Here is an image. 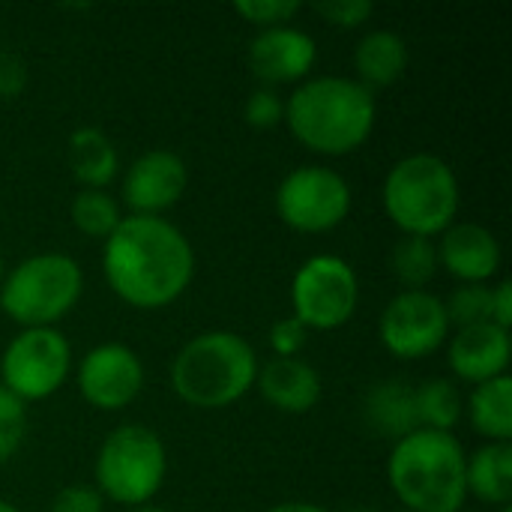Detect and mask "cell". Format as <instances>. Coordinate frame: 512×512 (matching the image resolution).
Wrapping results in <instances>:
<instances>
[{
	"mask_svg": "<svg viewBox=\"0 0 512 512\" xmlns=\"http://www.w3.org/2000/svg\"><path fill=\"white\" fill-rule=\"evenodd\" d=\"M306 342H309V330H306L294 315L279 318V321L270 327V351H273L276 357H282V360L300 357L303 348H306Z\"/></svg>",
	"mask_w": 512,
	"mask_h": 512,
	"instance_id": "cell-30",
	"label": "cell"
},
{
	"mask_svg": "<svg viewBox=\"0 0 512 512\" xmlns=\"http://www.w3.org/2000/svg\"><path fill=\"white\" fill-rule=\"evenodd\" d=\"M381 204L402 237L435 240L459 216V177L447 159L435 153H411L387 171Z\"/></svg>",
	"mask_w": 512,
	"mask_h": 512,
	"instance_id": "cell-5",
	"label": "cell"
},
{
	"mask_svg": "<svg viewBox=\"0 0 512 512\" xmlns=\"http://www.w3.org/2000/svg\"><path fill=\"white\" fill-rule=\"evenodd\" d=\"M414 411L417 426L432 432H453L462 423L465 399L459 384L450 378H429L420 387H414Z\"/></svg>",
	"mask_w": 512,
	"mask_h": 512,
	"instance_id": "cell-23",
	"label": "cell"
},
{
	"mask_svg": "<svg viewBox=\"0 0 512 512\" xmlns=\"http://www.w3.org/2000/svg\"><path fill=\"white\" fill-rule=\"evenodd\" d=\"M351 512H375V510H363V507H360V510H351Z\"/></svg>",
	"mask_w": 512,
	"mask_h": 512,
	"instance_id": "cell-40",
	"label": "cell"
},
{
	"mask_svg": "<svg viewBox=\"0 0 512 512\" xmlns=\"http://www.w3.org/2000/svg\"><path fill=\"white\" fill-rule=\"evenodd\" d=\"M498 512H512V504H507V507H498Z\"/></svg>",
	"mask_w": 512,
	"mask_h": 512,
	"instance_id": "cell-39",
	"label": "cell"
},
{
	"mask_svg": "<svg viewBox=\"0 0 512 512\" xmlns=\"http://www.w3.org/2000/svg\"><path fill=\"white\" fill-rule=\"evenodd\" d=\"M255 387L261 399L282 414H309L324 393L318 369L300 357H273L270 363L258 366Z\"/></svg>",
	"mask_w": 512,
	"mask_h": 512,
	"instance_id": "cell-17",
	"label": "cell"
},
{
	"mask_svg": "<svg viewBox=\"0 0 512 512\" xmlns=\"http://www.w3.org/2000/svg\"><path fill=\"white\" fill-rule=\"evenodd\" d=\"M267 512H330L318 504H309V501H285V504H276L273 510Z\"/></svg>",
	"mask_w": 512,
	"mask_h": 512,
	"instance_id": "cell-35",
	"label": "cell"
},
{
	"mask_svg": "<svg viewBox=\"0 0 512 512\" xmlns=\"http://www.w3.org/2000/svg\"><path fill=\"white\" fill-rule=\"evenodd\" d=\"M438 246V267H444L459 285H489L501 270L498 237L477 222H453Z\"/></svg>",
	"mask_w": 512,
	"mask_h": 512,
	"instance_id": "cell-15",
	"label": "cell"
},
{
	"mask_svg": "<svg viewBox=\"0 0 512 512\" xmlns=\"http://www.w3.org/2000/svg\"><path fill=\"white\" fill-rule=\"evenodd\" d=\"M69 219L75 231L105 243L123 222V213H120V204L105 189H81L75 192L69 204Z\"/></svg>",
	"mask_w": 512,
	"mask_h": 512,
	"instance_id": "cell-25",
	"label": "cell"
},
{
	"mask_svg": "<svg viewBox=\"0 0 512 512\" xmlns=\"http://www.w3.org/2000/svg\"><path fill=\"white\" fill-rule=\"evenodd\" d=\"M450 369L465 384H486L507 375L510 366V330L495 324H477L456 330L447 348Z\"/></svg>",
	"mask_w": 512,
	"mask_h": 512,
	"instance_id": "cell-16",
	"label": "cell"
},
{
	"mask_svg": "<svg viewBox=\"0 0 512 512\" xmlns=\"http://www.w3.org/2000/svg\"><path fill=\"white\" fill-rule=\"evenodd\" d=\"M102 273L126 306L156 312L177 303L192 285L195 249L165 216H123L105 240Z\"/></svg>",
	"mask_w": 512,
	"mask_h": 512,
	"instance_id": "cell-1",
	"label": "cell"
},
{
	"mask_svg": "<svg viewBox=\"0 0 512 512\" xmlns=\"http://www.w3.org/2000/svg\"><path fill=\"white\" fill-rule=\"evenodd\" d=\"M105 498L93 486H66L51 501V512H102Z\"/></svg>",
	"mask_w": 512,
	"mask_h": 512,
	"instance_id": "cell-32",
	"label": "cell"
},
{
	"mask_svg": "<svg viewBox=\"0 0 512 512\" xmlns=\"http://www.w3.org/2000/svg\"><path fill=\"white\" fill-rule=\"evenodd\" d=\"M351 204V183L324 165H300L288 171L276 189V213L297 234H327L339 228Z\"/></svg>",
	"mask_w": 512,
	"mask_h": 512,
	"instance_id": "cell-10",
	"label": "cell"
},
{
	"mask_svg": "<svg viewBox=\"0 0 512 512\" xmlns=\"http://www.w3.org/2000/svg\"><path fill=\"white\" fill-rule=\"evenodd\" d=\"M390 270L402 291H426L438 273V246L426 237H402L390 252Z\"/></svg>",
	"mask_w": 512,
	"mask_h": 512,
	"instance_id": "cell-24",
	"label": "cell"
},
{
	"mask_svg": "<svg viewBox=\"0 0 512 512\" xmlns=\"http://www.w3.org/2000/svg\"><path fill=\"white\" fill-rule=\"evenodd\" d=\"M27 87V66L15 54L0 51V99H15Z\"/></svg>",
	"mask_w": 512,
	"mask_h": 512,
	"instance_id": "cell-33",
	"label": "cell"
},
{
	"mask_svg": "<svg viewBox=\"0 0 512 512\" xmlns=\"http://www.w3.org/2000/svg\"><path fill=\"white\" fill-rule=\"evenodd\" d=\"M303 6L297 0H240L234 3V12L255 24L258 30H270V27H282L291 24V18L300 12Z\"/></svg>",
	"mask_w": 512,
	"mask_h": 512,
	"instance_id": "cell-28",
	"label": "cell"
},
{
	"mask_svg": "<svg viewBox=\"0 0 512 512\" xmlns=\"http://www.w3.org/2000/svg\"><path fill=\"white\" fill-rule=\"evenodd\" d=\"M492 324H495V327H504V330H510V324H512V282L510 279H501V282L492 288Z\"/></svg>",
	"mask_w": 512,
	"mask_h": 512,
	"instance_id": "cell-34",
	"label": "cell"
},
{
	"mask_svg": "<svg viewBox=\"0 0 512 512\" xmlns=\"http://www.w3.org/2000/svg\"><path fill=\"white\" fill-rule=\"evenodd\" d=\"M402 512H405V510H402Z\"/></svg>",
	"mask_w": 512,
	"mask_h": 512,
	"instance_id": "cell-42",
	"label": "cell"
},
{
	"mask_svg": "<svg viewBox=\"0 0 512 512\" xmlns=\"http://www.w3.org/2000/svg\"><path fill=\"white\" fill-rule=\"evenodd\" d=\"M129 512H171V510H162V507H138V510H129Z\"/></svg>",
	"mask_w": 512,
	"mask_h": 512,
	"instance_id": "cell-36",
	"label": "cell"
},
{
	"mask_svg": "<svg viewBox=\"0 0 512 512\" xmlns=\"http://www.w3.org/2000/svg\"><path fill=\"white\" fill-rule=\"evenodd\" d=\"M255 348L234 330H207L189 339L171 363V390L180 402L219 411L240 402L258 378Z\"/></svg>",
	"mask_w": 512,
	"mask_h": 512,
	"instance_id": "cell-4",
	"label": "cell"
},
{
	"mask_svg": "<svg viewBox=\"0 0 512 512\" xmlns=\"http://www.w3.org/2000/svg\"><path fill=\"white\" fill-rule=\"evenodd\" d=\"M69 171L81 189H105L120 174V153L102 129L81 126L69 135Z\"/></svg>",
	"mask_w": 512,
	"mask_h": 512,
	"instance_id": "cell-20",
	"label": "cell"
},
{
	"mask_svg": "<svg viewBox=\"0 0 512 512\" xmlns=\"http://www.w3.org/2000/svg\"><path fill=\"white\" fill-rule=\"evenodd\" d=\"M189 183L186 162L171 150L141 153L123 177V204L132 216H162L171 210Z\"/></svg>",
	"mask_w": 512,
	"mask_h": 512,
	"instance_id": "cell-13",
	"label": "cell"
},
{
	"mask_svg": "<svg viewBox=\"0 0 512 512\" xmlns=\"http://www.w3.org/2000/svg\"><path fill=\"white\" fill-rule=\"evenodd\" d=\"M72 372V345L57 327L21 330L0 354V387L15 399H51Z\"/></svg>",
	"mask_w": 512,
	"mask_h": 512,
	"instance_id": "cell-9",
	"label": "cell"
},
{
	"mask_svg": "<svg viewBox=\"0 0 512 512\" xmlns=\"http://www.w3.org/2000/svg\"><path fill=\"white\" fill-rule=\"evenodd\" d=\"M360 303V279L354 267L333 252L312 255L291 279V315L312 333L345 327Z\"/></svg>",
	"mask_w": 512,
	"mask_h": 512,
	"instance_id": "cell-8",
	"label": "cell"
},
{
	"mask_svg": "<svg viewBox=\"0 0 512 512\" xmlns=\"http://www.w3.org/2000/svg\"><path fill=\"white\" fill-rule=\"evenodd\" d=\"M375 120V93L345 75L306 78L285 99V126L306 150L321 156L360 150L372 138Z\"/></svg>",
	"mask_w": 512,
	"mask_h": 512,
	"instance_id": "cell-2",
	"label": "cell"
},
{
	"mask_svg": "<svg viewBox=\"0 0 512 512\" xmlns=\"http://www.w3.org/2000/svg\"><path fill=\"white\" fill-rule=\"evenodd\" d=\"M243 117L255 129H276L279 123H285V99L273 87H258L255 93H249Z\"/></svg>",
	"mask_w": 512,
	"mask_h": 512,
	"instance_id": "cell-29",
	"label": "cell"
},
{
	"mask_svg": "<svg viewBox=\"0 0 512 512\" xmlns=\"http://www.w3.org/2000/svg\"><path fill=\"white\" fill-rule=\"evenodd\" d=\"M459 512H465V510H459Z\"/></svg>",
	"mask_w": 512,
	"mask_h": 512,
	"instance_id": "cell-41",
	"label": "cell"
},
{
	"mask_svg": "<svg viewBox=\"0 0 512 512\" xmlns=\"http://www.w3.org/2000/svg\"><path fill=\"white\" fill-rule=\"evenodd\" d=\"M315 12H318L321 18H327L333 27H348V30H354V27H360V24H366V21L372 18L375 6L366 3V0H330V3H318Z\"/></svg>",
	"mask_w": 512,
	"mask_h": 512,
	"instance_id": "cell-31",
	"label": "cell"
},
{
	"mask_svg": "<svg viewBox=\"0 0 512 512\" xmlns=\"http://www.w3.org/2000/svg\"><path fill=\"white\" fill-rule=\"evenodd\" d=\"M363 420L366 426L387 441H402L405 435L417 432V411H414V387L408 381H378L363 399Z\"/></svg>",
	"mask_w": 512,
	"mask_h": 512,
	"instance_id": "cell-18",
	"label": "cell"
},
{
	"mask_svg": "<svg viewBox=\"0 0 512 512\" xmlns=\"http://www.w3.org/2000/svg\"><path fill=\"white\" fill-rule=\"evenodd\" d=\"M84 273L66 252H39L18 261L0 282V309L21 330L57 327L81 300Z\"/></svg>",
	"mask_w": 512,
	"mask_h": 512,
	"instance_id": "cell-6",
	"label": "cell"
},
{
	"mask_svg": "<svg viewBox=\"0 0 512 512\" xmlns=\"http://www.w3.org/2000/svg\"><path fill=\"white\" fill-rule=\"evenodd\" d=\"M450 327L465 330L477 324H492V288L489 285H459L450 300H444Z\"/></svg>",
	"mask_w": 512,
	"mask_h": 512,
	"instance_id": "cell-26",
	"label": "cell"
},
{
	"mask_svg": "<svg viewBox=\"0 0 512 512\" xmlns=\"http://www.w3.org/2000/svg\"><path fill=\"white\" fill-rule=\"evenodd\" d=\"M3 276H6V264H3V255H0V282H3Z\"/></svg>",
	"mask_w": 512,
	"mask_h": 512,
	"instance_id": "cell-38",
	"label": "cell"
},
{
	"mask_svg": "<svg viewBox=\"0 0 512 512\" xmlns=\"http://www.w3.org/2000/svg\"><path fill=\"white\" fill-rule=\"evenodd\" d=\"M78 390L96 411H123L144 390V363L129 345H96L81 357Z\"/></svg>",
	"mask_w": 512,
	"mask_h": 512,
	"instance_id": "cell-12",
	"label": "cell"
},
{
	"mask_svg": "<svg viewBox=\"0 0 512 512\" xmlns=\"http://www.w3.org/2000/svg\"><path fill=\"white\" fill-rule=\"evenodd\" d=\"M27 438V408L6 387H0V465L9 462Z\"/></svg>",
	"mask_w": 512,
	"mask_h": 512,
	"instance_id": "cell-27",
	"label": "cell"
},
{
	"mask_svg": "<svg viewBox=\"0 0 512 512\" xmlns=\"http://www.w3.org/2000/svg\"><path fill=\"white\" fill-rule=\"evenodd\" d=\"M468 495L483 504L507 507L512 501V444H486L465 462Z\"/></svg>",
	"mask_w": 512,
	"mask_h": 512,
	"instance_id": "cell-21",
	"label": "cell"
},
{
	"mask_svg": "<svg viewBox=\"0 0 512 512\" xmlns=\"http://www.w3.org/2000/svg\"><path fill=\"white\" fill-rule=\"evenodd\" d=\"M318 63L315 39L291 24L258 30L249 42V66L264 81V87L276 84H303Z\"/></svg>",
	"mask_w": 512,
	"mask_h": 512,
	"instance_id": "cell-14",
	"label": "cell"
},
{
	"mask_svg": "<svg viewBox=\"0 0 512 512\" xmlns=\"http://www.w3.org/2000/svg\"><path fill=\"white\" fill-rule=\"evenodd\" d=\"M408 63H411L408 42L393 30H369L354 48L357 81L366 90L396 84L408 72Z\"/></svg>",
	"mask_w": 512,
	"mask_h": 512,
	"instance_id": "cell-19",
	"label": "cell"
},
{
	"mask_svg": "<svg viewBox=\"0 0 512 512\" xmlns=\"http://www.w3.org/2000/svg\"><path fill=\"white\" fill-rule=\"evenodd\" d=\"M468 420L489 444H512V378L477 384L468 396Z\"/></svg>",
	"mask_w": 512,
	"mask_h": 512,
	"instance_id": "cell-22",
	"label": "cell"
},
{
	"mask_svg": "<svg viewBox=\"0 0 512 512\" xmlns=\"http://www.w3.org/2000/svg\"><path fill=\"white\" fill-rule=\"evenodd\" d=\"M165 477L168 450L150 426L126 423L114 429L96 453L93 489L111 504L129 510L150 507V501L162 492Z\"/></svg>",
	"mask_w": 512,
	"mask_h": 512,
	"instance_id": "cell-7",
	"label": "cell"
},
{
	"mask_svg": "<svg viewBox=\"0 0 512 512\" xmlns=\"http://www.w3.org/2000/svg\"><path fill=\"white\" fill-rule=\"evenodd\" d=\"M378 336L396 360H423L450 339L444 300L432 291H399L381 312Z\"/></svg>",
	"mask_w": 512,
	"mask_h": 512,
	"instance_id": "cell-11",
	"label": "cell"
},
{
	"mask_svg": "<svg viewBox=\"0 0 512 512\" xmlns=\"http://www.w3.org/2000/svg\"><path fill=\"white\" fill-rule=\"evenodd\" d=\"M0 512H18V510H15V507H12L9 501H3V498H0Z\"/></svg>",
	"mask_w": 512,
	"mask_h": 512,
	"instance_id": "cell-37",
	"label": "cell"
},
{
	"mask_svg": "<svg viewBox=\"0 0 512 512\" xmlns=\"http://www.w3.org/2000/svg\"><path fill=\"white\" fill-rule=\"evenodd\" d=\"M465 462L453 432L417 429L393 444L387 480L405 512H459L468 498Z\"/></svg>",
	"mask_w": 512,
	"mask_h": 512,
	"instance_id": "cell-3",
	"label": "cell"
}]
</instances>
